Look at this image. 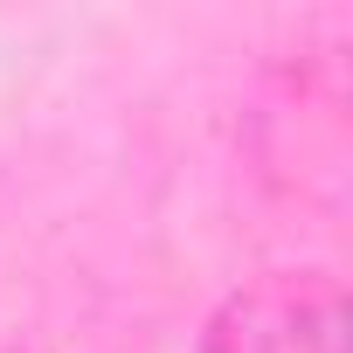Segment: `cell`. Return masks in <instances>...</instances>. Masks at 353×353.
Segmentation results:
<instances>
[{"instance_id": "1", "label": "cell", "mask_w": 353, "mask_h": 353, "mask_svg": "<svg viewBox=\"0 0 353 353\" xmlns=\"http://www.w3.org/2000/svg\"><path fill=\"white\" fill-rule=\"evenodd\" d=\"M208 353H346V305L319 277H270L222 305Z\"/></svg>"}]
</instances>
